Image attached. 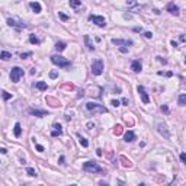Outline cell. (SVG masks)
<instances>
[{
	"instance_id": "1",
	"label": "cell",
	"mask_w": 186,
	"mask_h": 186,
	"mask_svg": "<svg viewBox=\"0 0 186 186\" xmlns=\"http://www.w3.org/2000/svg\"><path fill=\"white\" fill-rule=\"evenodd\" d=\"M51 63L55 64L57 67H60V68L71 67V61H68L67 58H64V57H61V55H52V57H51Z\"/></svg>"
},
{
	"instance_id": "2",
	"label": "cell",
	"mask_w": 186,
	"mask_h": 186,
	"mask_svg": "<svg viewBox=\"0 0 186 186\" xmlns=\"http://www.w3.org/2000/svg\"><path fill=\"white\" fill-rule=\"evenodd\" d=\"M86 109L93 112V114H106L108 109L103 106V105H99V103H95V102H87L86 103Z\"/></svg>"
},
{
	"instance_id": "3",
	"label": "cell",
	"mask_w": 186,
	"mask_h": 186,
	"mask_svg": "<svg viewBox=\"0 0 186 186\" xmlns=\"http://www.w3.org/2000/svg\"><path fill=\"white\" fill-rule=\"evenodd\" d=\"M83 170L87 172V173H102L103 172V169L95 161H86L83 164Z\"/></svg>"
},
{
	"instance_id": "4",
	"label": "cell",
	"mask_w": 186,
	"mask_h": 186,
	"mask_svg": "<svg viewBox=\"0 0 186 186\" xmlns=\"http://www.w3.org/2000/svg\"><path fill=\"white\" fill-rule=\"evenodd\" d=\"M22 76H23V70H22L20 67H13L12 70H10V74H9L12 83H17V82L20 80Z\"/></svg>"
},
{
	"instance_id": "5",
	"label": "cell",
	"mask_w": 186,
	"mask_h": 186,
	"mask_svg": "<svg viewBox=\"0 0 186 186\" xmlns=\"http://www.w3.org/2000/svg\"><path fill=\"white\" fill-rule=\"evenodd\" d=\"M7 25L12 26V28H16L17 31H22V29L28 28V23L20 22V20H16V19H13V17H9V19H7Z\"/></svg>"
},
{
	"instance_id": "6",
	"label": "cell",
	"mask_w": 186,
	"mask_h": 186,
	"mask_svg": "<svg viewBox=\"0 0 186 186\" xmlns=\"http://www.w3.org/2000/svg\"><path fill=\"white\" fill-rule=\"evenodd\" d=\"M92 73L95 76H101L103 73V61L102 60H95L92 64Z\"/></svg>"
},
{
	"instance_id": "7",
	"label": "cell",
	"mask_w": 186,
	"mask_h": 186,
	"mask_svg": "<svg viewBox=\"0 0 186 186\" xmlns=\"http://www.w3.org/2000/svg\"><path fill=\"white\" fill-rule=\"evenodd\" d=\"M89 20L93 22L95 25H98L99 28H105L106 26V19L103 16H96V15H90L89 16Z\"/></svg>"
},
{
	"instance_id": "8",
	"label": "cell",
	"mask_w": 186,
	"mask_h": 186,
	"mask_svg": "<svg viewBox=\"0 0 186 186\" xmlns=\"http://www.w3.org/2000/svg\"><path fill=\"white\" fill-rule=\"evenodd\" d=\"M157 131H158L160 135H163L166 140H169L170 138V132H169V130H167V127H166L164 124L158 122V124H157Z\"/></svg>"
},
{
	"instance_id": "9",
	"label": "cell",
	"mask_w": 186,
	"mask_h": 186,
	"mask_svg": "<svg viewBox=\"0 0 186 186\" xmlns=\"http://www.w3.org/2000/svg\"><path fill=\"white\" fill-rule=\"evenodd\" d=\"M85 92H87V95H90V96H95V98H101V93H102V87H99V86H90L87 90H85Z\"/></svg>"
},
{
	"instance_id": "10",
	"label": "cell",
	"mask_w": 186,
	"mask_h": 186,
	"mask_svg": "<svg viewBox=\"0 0 186 186\" xmlns=\"http://www.w3.org/2000/svg\"><path fill=\"white\" fill-rule=\"evenodd\" d=\"M137 90H138V93H140V96H141V101L143 103H150V96H148V93H147V90L143 87V86H138L137 87Z\"/></svg>"
},
{
	"instance_id": "11",
	"label": "cell",
	"mask_w": 186,
	"mask_h": 186,
	"mask_svg": "<svg viewBox=\"0 0 186 186\" xmlns=\"http://www.w3.org/2000/svg\"><path fill=\"white\" fill-rule=\"evenodd\" d=\"M112 44H114V45H128V47H131L134 42H132L131 39H119V38H114V39H112Z\"/></svg>"
},
{
	"instance_id": "12",
	"label": "cell",
	"mask_w": 186,
	"mask_h": 186,
	"mask_svg": "<svg viewBox=\"0 0 186 186\" xmlns=\"http://www.w3.org/2000/svg\"><path fill=\"white\" fill-rule=\"evenodd\" d=\"M119 160H121L122 167H125V169H131V167H132V161H131L130 158H127L125 156H119Z\"/></svg>"
},
{
	"instance_id": "13",
	"label": "cell",
	"mask_w": 186,
	"mask_h": 186,
	"mask_svg": "<svg viewBox=\"0 0 186 186\" xmlns=\"http://www.w3.org/2000/svg\"><path fill=\"white\" fill-rule=\"evenodd\" d=\"M29 114H31V115H35V117H39V118L48 115L47 111H39V109H35V108H31V109H29Z\"/></svg>"
},
{
	"instance_id": "14",
	"label": "cell",
	"mask_w": 186,
	"mask_h": 186,
	"mask_svg": "<svg viewBox=\"0 0 186 186\" xmlns=\"http://www.w3.org/2000/svg\"><path fill=\"white\" fill-rule=\"evenodd\" d=\"M141 68H143V66H141V61H140V60H134V61L131 63V70H132L134 73H140Z\"/></svg>"
},
{
	"instance_id": "15",
	"label": "cell",
	"mask_w": 186,
	"mask_h": 186,
	"mask_svg": "<svg viewBox=\"0 0 186 186\" xmlns=\"http://www.w3.org/2000/svg\"><path fill=\"white\" fill-rule=\"evenodd\" d=\"M167 10H169L172 15H174V16H179V7L174 4V3H169V6H167Z\"/></svg>"
},
{
	"instance_id": "16",
	"label": "cell",
	"mask_w": 186,
	"mask_h": 186,
	"mask_svg": "<svg viewBox=\"0 0 186 186\" xmlns=\"http://www.w3.org/2000/svg\"><path fill=\"white\" fill-rule=\"evenodd\" d=\"M45 101L50 103L52 108H58V106H61V103H60V101L58 99H55V98H51V96H47L45 98Z\"/></svg>"
},
{
	"instance_id": "17",
	"label": "cell",
	"mask_w": 186,
	"mask_h": 186,
	"mask_svg": "<svg viewBox=\"0 0 186 186\" xmlns=\"http://www.w3.org/2000/svg\"><path fill=\"white\" fill-rule=\"evenodd\" d=\"M54 131L51 132V137H60L61 134H63V130H61V125L60 124H54Z\"/></svg>"
},
{
	"instance_id": "18",
	"label": "cell",
	"mask_w": 186,
	"mask_h": 186,
	"mask_svg": "<svg viewBox=\"0 0 186 186\" xmlns=\"http://www.w3.org/2000/svg\"><path fill=\"white\" fill-rule=\"evenodd\" d=\"M29 6H31V9L34 10L35 13H41V9H42V7H41V4H39L38 1H31Z\"/></svg>"
},
{
	"instance_id": "19",
	"label": "cell",
	"mask_w": 186,
	"mask_h": 186,
	"mask_svg": "<svg viewBox=\"0 0 186 186\" xmlns=\"http://www.w3.org/2000/svg\"><path fill=\"white\" fill-rule=\"evenodd\" d=\"M124 138H125L127 143H132V141L135 140V134H134V131H128V132H125Z\"/></svg>"
},
{
	"instance_id": "20",
	"label": "cell",
	"mask_w": 186,
	"mask_h": 186,
	"mask_svg": "<svg viewBox=\"0 0 186 186\" xmlns=\"http://www.w3.org/2000/svg\"><path fill=\"white\" fill-rule=\"evenodd\" d=\"M85 44H86V47H87V50L89 51H95V47H93V44L90 42L89 35H85Z\"/></svg>"
},
{
	"instance_id": "21",
	"label": "cell",
	"mask_w": 186,
	"mask_h": 186,
	"mask_svg": "<svg viewBox=\"0 0 186 186\" xmlns=\"http://www.w3.org/2000/svg\"><path fill=\"white\" fill-rule=\"evenodd\" d=\"M68 4H70V7L77 9V7L82 6V0H68Z\"/></svg>"
},
{
	"instance_id": "22",
	"label": "cell",
	"mask_w": 186,
	"mask_h": 186,
	"mask_svg": "<svg viewBox=\"0 0 186 186\" xmlns=\"http://www.w3.org/2000/svg\"><path fill=\"white\" fill-rule=\"evenodd\" d=\"M35 87L39 89V90H47V89H48V85H47L45 82H36V83H35Z\"/></svg>"
},
{
	"instance_id": "23",
	"label": "cell",
	"mask_w": 186,
	"mask_h": 186,
	"mask_svg": "<svg viewBox=\"0 0 186 186\" xmlns=\"http://www.w3.org/2000/svg\"><path fill=\"white\" fill-rule=\"evenodd\" d=\"M10 58H12V54H10V52H7V51H1V52H0V60H4V61H6V60H10Z\"/></svg>"
},
{
	"instance_id": "24",
	"label": "cell",
	"mask_w": 186,
	"mask_h": 186,
	"mask_svg": "<svg viewBox=\"0 0 186 186\" xmlns=\"http://www.w3.org/2000/svg\"><path fill=\"white\" fill-rule=\"evenodd\" d=\"M13 132H15V137H20V134H22V128H20V124H19V122H16V124H15Z\"/></svg>"
},
{
	"instance_id": "25",
	"label": "cell",
	"mask_w": 186,
	"mask_h": 186,
	"mask_svg": "<svg viewBox=\"0 0 186 186\" xmlns=\"http://www.w3.org/2000/svg\"><path fill=\"white\" fill-rule=\"evenodd\" d=\"M66 47H67V45H66V42H57V44H55V50L58 51V52L64 51V50H66Z\"/></svg>"
},
{
	"instance_id": "26",
	"label": "cell",
	"mask_w": 186,
	"mask_h": 186,
	"mask_svg": "<svg viewBox=\"0 0 186 186\" xmlns=\"http://www.w3.org/2000/svg\"><path fill=\"white\" fill-rule=\"evenodd\" d=\"M122 132H124V128H122V125H119L118 124V125L114 128V134H115V135H121Z\"/></svg>"
},
{
	"instance_id": "27",
	"label": "cell",
	"mask_w": 186,
	"mask_h": 186,
	"mask_svg": "<svg viewBox=\"0 0 186 186\" xmlns=\"http://www.w3.org/2000/svg\"><path fill=\"white\" fill-rule=\"evenodd\" d=\"M29 42H31V44H35V45H38L41 41L35 36V34H31V35H29Z\"/></svg>"
},
{
	"instance_id": "28",
	"label": "cell",
	"mask_w": 186,
	"mask_h": 186,
	"mask_svg": "<svg viewBox=\"0 0 186 186\" xmlns=\"http://www.w3.org/2000/svg\"><path fill=\"white\" fill-rule=\"evenodd\" d=\"M79 141H80V144H82V145H83V147H89V141H87V140H86V138H83V137L80 135V134H79Z\"/></svg>"
},
{
	"instance_id": "29",
	"label": "cell",
	"mask_w": 186,
	"mask_h": 186,
	"mask_svg": "<svg viewBox=\"0 0 186 186\" xmlns=\"http://www.w3.org/2000/svg\"><path fill=\"white\" fill-rule=\"evenodd\" d=\"M179 105H180V106H185L186 105V95L185 93H182V95L179 96Z\"/></svg>"
},
{
	"instance_id": "30",
	"label": "cell",
	"mask_w": 186,
	"mask_h": 186,
	"mask_svg": "<svg viewBox=\"0 0 186 186\" xmlns=\"http://www.w3.org/2000/svg\"><path fill=\"white\" fill-rule=\"evenodd\" d=\"M26 173H28L29 176H36V170L32 169V167H26Z\"/></svg>"
},
{
	"instance_id": "31",
	"label": "cell",
	"mask_w": 186,
	"mask_h": 186,
	"mask_svg": "<svg viewBox=\"0 0 186 186\" xmlns=\"http://www.w3.org/2000/svg\"><path fill=\"white\" fill-rule=\"evenodd\" d=\"M1 95H3V99H4V101H9V99H12V95H10V93H7V92H4V90L1 92Z\"/></svg>"
},
{
	"instance_id": "32",
	"label": "cell",
	"mask_w": 186,
	"mask_h": 186,
	"mask_svg": "<svg viewBox=\"0 0 186 186\" xmlns=\"http://www.w3.org/2000/svg\"><path fill=\"white\" fill-rule=\"evenodd\" d=\"M124 121H125L127 124H130V127H132V125H134V121H132L131 118H128V115H125V117H124Z\"/></svg>"
},
{
	"instance_id": "33",
	"label": "cell",
	"mask_w": 186,
	"mask_h": 186,
	"mask_svg": "<svg viewBox=\"0 0 186 186\" xmlns=\"http://www.w3.org/2000/svg\"><path fill=\"white\" fill-rule=\"evenodd\" d=\"M127 4H128L130 7H134V6H137L138 3H137V0H127Z\"/></svg>"
},
{
	"instance_id": "34",
	"label": "cell",
	"mask_w": 186,
	"mask_h": 186,
	"mask_svg": "<svg viewBox=\"0 0 186 186\" xmlns=\"http://www.w3.org/2000/svg\"><path fill=\"white\" fill-rule=\"evenodd\" d=\"M58 16L61 17V20H68V16L67 15H64L63 12H58Z\"/></svg>"
},
{
	"instance_id": "35",
	"label": "cell",
	"mask_w": 186,
	"mask_h": 186,
	"mask_svg": "<svg viewBox=\"0 0 186 186\" xmlns=\"http://www.w3.org/2000/svg\"><path fill=\"white\" fill-rule=\"evenodd\" d=\"M31 55H32V52H22V54H20V58L23 60V58H26V57H31Z\"/></svg>"
},
{
	"instance_id": "36",
	"label": "cell",
	"mask_w": 186,
	"mask_h": 186,
	"mask_svg": "<svg viewBox=\"0 0 186 186\" xmlns=\"http://www.w3.org/2000/svg\"><path fill=\"white\" fill-rule=\"evenodd\" d=\"M161 112H164V114H169V108H167L166 105H161Z\"/></svg>"
},
{
	"instance_id": "37",
	"label": "cell",
	"mask_w": 186,
	"mask_h": 186,
	"mask_svg": "<svg viewBox=\"0 0 186 186\" xmlns=\"http://www.w3.org/2000/svg\"><path fill=\"white\" fill-rule=\"evenodd\" d=\"M180 161H182V163H186V154L185 153H180Z\"/></svg>"
},
{
	"instance_id": "38",
	"label": "cell",
	"mask_w": 186,
	"mask_h": 186,
	"mask_svg": "<svg viewBox=\"0 0 186 186\" xmlns=\"http://www.w3.org/2000/svg\"><path fill=\"white\" fill-rule=\"evenodd\" d=\"M35 147H36V150H38V151H39V153H42V151H44V150H45V148H44V147H42L41 144H36Z\"/></svg>"
},
{
	"instance_id": "39",
	"label": "cell",
	"mask_w": 186,
	"mask_h": 186,
	"mask_svg": "<svg viewBox=\"0 0 186 186\" xmlns=\"http://www.w3.org/2000/svg\"><path fill=\"white\" fill-rule=\"evenodd\" d=\"M111 105H112V106H115V108H118L119 105H121V102H119V101H112V102H111Z\"/></svg>"
},
{
	"instance_id": "40",
	"label": "cell",
	"mask_w": 186,
	"mask_h": 186,
	"mask_svg": "<svg viewBox=\"0 0 186 186\" xmlns=\"http://www.w3.org/2000/svg\"><path fill=\"white\" fill-rule=\"evenodd\" d=\"M57 76H58V73H57V71H51V73H50V77H51V79H55Z\"/></svg>"
},
{
	"instance_id": "41",
	"label": "cell",
	"mask_w": 186,
	"mask_h": 186,
	"mask_svg": "<svg viewBox=\"0 0 186 186\" xmlns=\"http://www.w3.org/2000/svg\"><path fill=\"white\" fill-rule=\"evenodd\" d=\"M144 36H145L147 39H151V38H153V34H151V32H144Z\"/></svg>"
},
{
	"instance_id": "42",
	"label": "cell",
	"mask_w": 186,
	"mask_h": 186,
	"mask_svg": "<svg viewBox=\"0 0 186 186\" xmlns=\"http://www.w3.org/2000/svg\"><path fill=\"white\" fill-rule=\"evenodd\" d=\"M64 161H66V158H64V156H61V157H60V160H58V163H60V164H66Z\"/></svg>"
},
{
	"instance_id": "43",
	"label": "cell",
	"mask_w": 186,
	"mask_h": 186,
	"mask_svg": "<svg viewBox=\"0 0 186 186\" xmlns=\"http://www.w3.org/2000/svg\"><path fill=\"white\" fill-rule=\"evenodd\" d=\"M93 127H95V124H93V122H87V130H92Z\"/></svg>"
},
{
	"instance_id": "44",
	"label": "cell",
	"mask_w": 186,
	"mask_h": 186,
	"mask_svg": "<svg viewBox=\"0 0 186 186\" xmlns=\"http://www.w3.org/2000/svg\"><path fill=\"white\" fill-rule=\"evenodd\" d=\"M64 89H70V90H73V89H74V86H73V85H64Z\"/></svg>"
},
{
	"instance_id": "45",
	"label": "cell",
	"mask_w": 186,
	"mask_h": 186,
	"mask_svg": "<svg viewBox=\"0 0 186 186\" xmlns=\"http://www.w3.org/2000/svg\"><path fill=\"white\" fill-rule=\"evenodd\" d=\"M96 154H98L99 157H102V156H103V153H102V150H101V148H98V150H96Z\"/></svg>"
},
{
	"instance_id": "46",
	"label": "cell",
	"mask_w": 186,
	"mask_h": 186,
	"mask_svg": "<svg viewBox=\"0 0 186 186\" xmlns=\"http://www.w3.org/2000/svg\"><path fill=\"white\" fill-rule=\"evenodd\" d=\"M157 58H158V61H160V63H163V64H166V63H167V61H166L164 58H161V57H157Z\"/></svg>"
},
{
	"instance_id": "47",
	"label": "cell",
	"mask_w": 186,
	"mask_h": 186,
	"mask_svg": "<svg viewBox=\"0 0 186 186\" xmlns=\"http://www.w3.org/2000/svg\"><path fill=\"white\" fill-rule=\"evenodd\" d=\"M119 51L125 54V52H128V48H124V47H121V48H119Z\"/></svg>"
},
{
	"instance_id": "48",
	"label": "cell",
	"mask_w": 186,
	"mask_h": 186,
	"mask_svg": "<svg viewBox=\"0 0 186 186\" xmlns=\"http://www.w3.org/2000/svg\"><path fill=\"white\" fill-rule=\"evenodd\" d=\"M179 39H180L182 42H185V35H183V34H180V36H179Z\"/></svg>"
},
{
	"instance_id": "49",
	"label": "cell",
	"mask_w": 186,
	"mask_h": 186,
	"mask_svg": "<svg viewBox=\"0 0 186 186\" xmlns=\"http://www.w3.org/2000/svg\"><path fill=\"white\" fill-rule=\"evenodd\" d=\"M122 103H124V105H127V106H128V99H127V98H124V99H122Z\"/></svg>"
},
{
	"instance_id": "50",
	"label": "cell",
	"mask_w": 186,
	"mask_h": 186,
	"mask_svg": "<svg viewBox=\"0 0 186 186\" xmlns=\"http://www.w3.org/2000/svg\"><path fill=\"white\" fill-rule=\"evenodd\" d=\"M0 153H1V154H6L7 150H6V148H0Z\"/></svg>"
},
{
	"instance_id": "51",
	"label": "cell",
	"mask_w": 186,
	"mask_h": 186,
	"mask_svg": "<svg viewBox=\"0 0 186 186\" xmlns=\"http://www.w3.org/2000/svg\"><path fill=\"white\" fill-rule=\"evenodd\" d=\"M134 31H135V32H141L143 29H141V26H140V28H134Z\"/></svg>"
},
{
	"instance_id": "52",
	"label": "cell",
	"mask_w": 186,
	"mask_h": 186,
	"mask_svg": "<svg viewBox=\"0 0 186 186\" xmlns=\"http://www.w3.org/2000/svg\"><path fill=\"white\" fill-rule=\"evenodd\" d=\"M172 47H177V42H176V41H172Z\"/></svg>"
},
{
	"instance_id": "53",
	"label": "cell",
	"mask_w": 186,
	"mask_h": 186,
	"mask_svg": "<svg viewBox=\"0 0 186 186\" xmlns=\"http://www.w3.org/2000/svg\"><path fill=\"white\" fill-rule=\"evenodd\" d=\"M66 119H67V121H71V117H70V115L67 114V115H66Z\"/></svg>"
},
{
	"instance_id": "54",
	"label": "cell",
	"mask_w": 186,
	"mask_h": 186,
	"mask_svg": "<svg viewBox=\"0 0 186 186\" xmlns=\"http://www.w3.org/2000/svg\"><path fill=\"white\" fill-rule=\"evenodd\" d=\"M0 163H1V161H0Z\"/></svg>"
}]
</instances>
